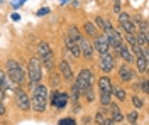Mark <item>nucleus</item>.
<instances>
[{
  "mask_svg": "<svg viewBox=\"0 0 149 125\" xmlns=\"http://www.w3.org/2000/svg\"><path fill=\"white\" fill-rule=\"evenodd\" d=\"M31 112L36 115H44L49 106V88L41 81L31 88Z\"/></svg>",
  "mask_w": 149,
  "mask_h": 125,
  "instance_id": "f257e3e1",
  "label": "nucleus"
},
{
  "mask_svg": "<svg viewBox=\"0 0 149 125\" xmlns=\"http://www.w3.org/2000/svg\"><path fill=\"white\" fill-rule=\"evenodd\" d=\"M5 73H7L9 79L15 86L24 88V85H27V75H26L24 68L20 66V63H19L17 59L9 58L5 61Z\"/></svg>",
  "mask_w": 149,
  "mask_h": 125,
  "instance_id": "f03ea898",
  "label": "nucleus"
},
{
  "mask_svg": "<svg viewBox=\"0 0 149 125\" xmlns=\"http://www.w3.org/2000/svg\"><path fill=\"white\" fill-rule=\"evenodd\" d=\"M36 54H37V58L41 59L42 68H46L47 73L53 71L56 68V54H54V51L51 49V46H49L47 41H39V42H37Z\"/></svg>",
  "mask_w": 149,
  "mask_h": 125,
  "instance_id": "7ed1b4c3",
  "label": "nucleus"
},
{
  "mask_svg": "<svg viewBox=\"0 0 149 125\" xmlns=\"http://www.w3.org/2000/svg\"><path fill=\"white\" fill-rule=\"evenodd\" d=\"M42 63L37 56H31L27 61V85L29 88H32L34 85L42 81Z\"/></svg>",
  "mask_w": 149,
  "mask_h": 125,
  "instance_id": "20e7f679",
  "label": "nucleus"
},
{
  "mask_svg": "<svg viewBox=\"0 0 149 125\" xmlns=\"http://www.w3.org/2000/svg\"><path fill=\"white\" fill-rule=\"evenodd\" d=\"M95 83H97V76H95V73H93V69L88 68V66L81 68V69L78 71V75L74 76V85L78 86L80 93H83L88 86H95Z\"/></svg>",
  "mask_w": 149,
  "mask_h": 125,
  "instance_id": "39448f33",
  "label": "nucleus"
},
{
  "mask_svg": "<svg viewBox=\"0 0 149 125\" xmlns=\"http://www.w3.org/2000/svg\"><path fill=\"white\" fill-rule=\"evenodd\" d=\"M97 69L102 73V75H112L117 68V58L113 56L110 49L103 54H98V61H97Z\"/></svg>",
  "mask_w": 149,
  "mask_h": 125,
  "instance_id": "423d86ee",
  "label": "nucleus"
},
{
  "mask_svg": "<svg viewBox=\"0 0 149 125\" xmlns=\"http://www.w3.org/2000/svg\"><path fill=\"white\" fill-rule=\"evenodd\" d=\"M68 103H70L68 91H59V90H51L49 91V105H51V108L56 113L65 112Z\"/></svg>",
  "mask_w": 149,
  "mask_h": 125,
  "instance_id": "0eeeda50",
  "label": "nucleus"
},
{
  "mask_svg": "<svg viewBox=\"0 0 149 125\" xmlns=\"http://www.w3.org/2000/svg\"><path fill=\"white\" fill-rule=\"evenodd\" d=\"M115 73H117V81H119V85H129L130 81H134V79L139 78V73H137L134 68H130V64H125V63L117 64Z\"/></svg>",
  "mask_w": 149,
  "mask_h": 125,
  "instance_id": "6e6552de",
  "label": "nucleus"
},
{
  "mask_svg": "<svg viewBox=\"0 0 149 125\" xmlns=\"http://www.w3.org/2000/svg\"><path fill=\"white\" fill-rule=\"evenodd\" d=\"M14 100H15V106L24 115L31 113V96H29V93L22 86L14 88Z\"/></svg>",
  "mask_w": 149,
  "mask_h": 125,
  "instance_id": "1a4fd4ad",
  "label": "nucleus"
},
{
  "mask_svg": "<svg viewBox=\"0 0 149 125\" xmlns=\"http://www.w3.org/2000/svg\"><path fill=\"white\" fill-rule=\"evenodd\" d=\"M117 22H119V27H117V29L120 30V32H125V34H136L137 27L132 24L130 14H127L125 10H120V12L117 14Z\"/></svg>",
  "mask_w": 149,
  "mask_h": 125,
  "instance_id": "9d476101",
  "label": "nucleus"
},
{
  "mask_svg": "<svg viewBox=\"0 0 149 125\" xmlns=\"http://www.w3.org/2000/svg\"><path fill=\"white\" fill-rule=\"evenodd\" d=\"M58 71H59V75L63 78V83L65 85H71L74 81V73H73V66H71V63L70 61H66V59H59L58 61Z\"/></svg>",
  "mask_w": 149,
  "mask_h": 125,
  "instance_id": "9b49d317",
  "label": "nucleus"
},
{
  "mask_svg": "<svg viewBox=\"0 0 149 125\" xmlns=\"http://www.w3.org/2000/svg\"><path fill=\"white\" fill-rule=\"evenodd\" d=\"M78 48H80V52H81V58L88 63H93L95 61V51H93L92 41L88 37H81L78 41Z\"/></svg>",
  "mask_w": 149,
  "mask_h": 125,
  "instance_id": "f8f14e48",
  "label": "nucleus"
},
{
  "mask_svg": "<svg viewBox=\"0 0 149 125\" xmlns=\"http://www.w3.org/2000/svg\"><path fill=\"white\" fill-rule=\"evenodd\" d=\"M107 110H109V117H110L115 124H124V122H125L124 112H122L120 105H119L117 102H113V100H112L110 103H109V106H107Z\"/></svg>",
  "mask_w": 149,
  "mask_h": 125,
  "instance_id": "ddd939ff",
  "label": "nucleus"
},
{
  "mask_svg": "<svg viewBox=\"0 0 149 125\" xmlns=\"http://www.w3.org/2000/svg\"><path fill=\"white\" fill-rule=\"evenodd\" d=\"M92 46H93V51H95V54H103V52H107L109 51V42H107V37L103 36L102 32L97 36V37L92 39Z\"/></svg>",
  "mask_w": 149,
  "mask_h": 125,
  "instance_id": "4468645a",
  "label": "nucleus"
},
{
  "mask_svg": "<svg viewBox=\"0 0 149 125\" xmlns=\"http://www.w3.org/2000/svg\"><path fill=\"white\" fill-rule=\"evenodd\" d=\"M63 44H65V49L71 54V58H73V59H81L80 48H78V44H76L74 41H71L68 36H65V37H63Z\"/></svg>",
  "mask_w": 149,
  "mask_h": 125,
  "instance_id": "2eb2a0df",
  "label": "nucleus"
},
{
  "mask_svg": "<svg viewBox=\"0 0 149 125\" xmlns=\"http://www.w3.org/2000/svg\"><path fill=\"white\" fill-rule=\"evenodd\" d=\"M63 85V78L59 75V71H49L47 73V88H51V90H59V86Z\"/></svg>",
  "mask_w": 149,
  "mask_h": 125,
  "instance_id": "dca6fc26",
  "label": "nucleus"
},
{
  "mask_svg": "<svg viewBox=\"0 0 149 125\" xmlns=\"http://www.w3.org/2000/svg\"><path fill=\"white\" fill-rule=\"evenodd\" d=\"M127 90H125V88L122 86V85H119V83H117V85H115V83H113V86H112V98H115V102H117V103H125V102H127Z\"/></svg>",
  "mask_w": 149,
  "mask_h": 125,
  "instance_id": "f3484780",
  "label": "nucleus"
},
{
  "mask_svg": "<svg viewBox=\"0 0 149 125\" xmlns=\"http://www.w3.org/2000/svg\"><path fill=\"white\" fill-rule=\"evenodd\" d=\"M112 86H113V79L110 78V75H102V76L97 79L98 91H110L112 93Z\"/></svg>",
  "mask_w": 149,
  "mask_h": 125,
  "instance_id": "a211bd4d",
  "label": "nucleus"
},
{
  "mask_svg": "<svg viewBox=\"0 0 149 125\" xmlns=\"http://www.w3.org/2000/svg\"><path fill=\"white\" fill-rule=\"evenodd\" d=\"M81 29H83L85 36H86L88 39H93V37H97V36L100 34V30L97 29V26L93 24L92 20H83V24H81Z\"/></svg>",
  "mask_w": 149,
  "mask_h": 125,
  "instance_id": "6ab92c4d",
  "label": "nucleus"
},
{
  "mask_svg": "<svg viewBox=\"0 0 149 125\" xmlns=\"http://www.w3.org/2000/svg\"><path fill=\"white\" fill-rule=\"evenodd\" d=\"M134 69L139 73V75H148V59L144 58V56H137V58H134Z\"/></svg>",
  "mask_w": 149,
  "mask_h": 125,
  "instance_id": "aec40b11",
  "label": "nucleus"
},
{
  "mask_svg": "<svg viewBox=\"0 0 149 125\" xmlns=\"http://www.w3.org/2000/svg\"><path fill=\"white\" fill-rule=\"evenodd\" d=\"M66 36L71 39V41H74L76 44H78V41L83 37V34L80 32V29H78V26H74V24H70L68 27H66Z\"/></svg>",
  "mask_w": 149,
  "mask_h": 125,
  "instance_id": "412c9836",
  "label": "nucleus"
},
{
  "mask_svg": "<svg viewBox=\"0 0 149 125\" xmlns=\"http://www.w3.org/2000/svg\"><path fill=\"white\" fill-rule=\"evenodd\" d=\"M68 96H70V103L74 105V103H80L81 102V93H80V90L78 86L74 85V81L70 85V91H68Z\"/></svg>",
  "mask_w": 149,
  "mask_h": 125,
  "instance_id": "4be33fe9",
  "label": "nucleus"
},
{
  "mask_svg": "<svg viewBox=\"0 0 149 125\" xmlns=\"http://www.w3.org/2000/svg\"><path fill=\"white\" fill-rule=\"evenodd\" d=\"M130 102H132V106H134L136 110H139V112L146 108V102H144L142 95H139V93H132V95H130Z\"/></svg>",
  "mask_w": 149,
  "mask_h": 125,
  "instance_id": "5701e85b",
  "label": "nucleus"
},
{
  "mask_svg": "<svg viewBox=\"0 0 149 125\" xmlns=\"http://www.w3.org/2000/svg\"><path fill=\"white\" fill-rule=\"evenodd\" d=\"M124 117H125V122L129 125H134V124H139L141 122V112L136 110V108H134V110H129Z\"/></svg>",
  "mask_w": 149,
  "mask_h": 125,
  "instance_id": "b1692460",
  "label": "nucleus"
},
{
  "mask_svg": "<svg viewBox=\"0 0 149 125\" xmlns=\"http://www.w3.org/2000/svg\"><path fill=\"white\" fill-rule=\"evenodd\" d=\"M0 86L3 88L5 91H7V90H12V91H14V88H15V85L9 79L7 73H5V71H2V69H0Z\"/></svg>",
  "mask_w": 149,
  "mask_h": 125,
  "instance_id": "393cba45",
  "label": "nucleus"
},
{
  "mask_svg": "<svg viewBox=\"0 0 149 125\" xmlns=\"http://www.w3.org/2000/svg\"><path fill=\"white\" fill-rule=\"evenodd\" d=\"M95 96H97V95H95V86H88L83 93H81V100H83L85 103H88V105H90V103L95 102Z\"/></svg>",
  "mask_w": 149,
  "mask_h": 125,
  "instance_id": "a878e982",
  "label": "nucleus"
},
{
  "mask_svg": "<svg viewBox=\"0 0 149 125\" xmlns=\"http://www.w3.org/2000/svg\"><path fill=\"white\" fill-rule=\"evenodd\" d=\"M112 100V93L110 91H98V105L100 106H109Z\"/></svg>",
  "mask_w": 149,
  "mask_h": 125,
  "instance_id": "bb28decb",
  "label": "nucleus"
},
{
  "mask_svg": "<svg viewBox=\"0 0 149 125\" xmlns=\"http://www.w3.org/2000/svg\"><path fill=\"white\" fill-rule=\"evenodd\" d=\"M136 41H137V44H139V46H148V41H149L148 32H146V30L137 29V30H136Z\"/></svg>",
  "mask_w": 149,
  "mask_h": 125,
  "instance_id": "cd10ccee",
  "label": "nucleus"
},
{
  "mask_svg": "<svg viewBox=\"0 0 149 125\" xmlns=\"http://www.w3.org/2000/svg\"><path fill=\"white\" fill-rule=\"evenodd\" d=\"M56 125H78V120H76V117L74 115H66V117H61Z\"/></svg>",
  "mask_w": 149,
  "mask_h": 125,
  "instance_id": "c85d7f7f",
  "label": "nucleus"
},
{
  "mask_svg": "<svg viewBox=\"0 0 149 125\" xmlns=\"http://www.w3.org/2000/svg\"><path fill=\"white\" fill-rule=\"evenodd\" d=\"M139 93H142L144 96L149 95V79L146 76L139 78Z\"/></svg>",
  "mask_w": 149,
  "mask_h": 125,
  "instance_id": "c756f323",
  "label": "nucleus"
},
{
  "mask_svg": "<svg viewBox=\"0 0 149 125\" xmlns=\"http://www.w3.org/2000/svg\"><path fill=\"white\" fill-rule=\"evenodd\" d=\"M92 22L97 26V29L100 30V32H103V29H105V17H102V15H95V19H93Z\"/></svg>",
  "mask_w": 149,
  "mask_h": 125,
  "instance_id": "7c9ffc66",
  "label": "nucleus"
},
{
  "mask_svg": "<svg viewBox=\"0 0 149 125\" xmlns=\"http://www.w3.org/2000/svg\"><path fill=\"white\" fill-rule=\"evenodd\" d=\"M105 113H103V112H100V110H97V113H95V115L92 117V122L95 125H102V122H103V118H105Z\"/></svg>",
  "mask_w": 149,
  "mask_h": 125,
  "instance_id": "2f4dec72",
  "label": "nucleus"
},
{
  "mask_svg": "<svg viewBox=\"0 0 149 125\" xmlns=\"http://www.w3.org/2000/svg\"><path fill=\"white\" fill-rule=\"evenodd\" d=\"M130 20H132V24L139 29V26L144 22V19H142V15L141 14H130Z\"/></svg>",
  "mask_w": 149,
  "mask_h": 125,
  "instance_id": "473e14b6",
  "label": "nucleus"
},
{
  "mask_svg": "<svg viewBox=\"0 0 149 125\" xmlns=\"http://www.w3.org/2000/svg\"><path fill=\"white\" fill-rule=\"evenodd\" d=\"M122 10V0H113V5H112V12L117 15Z\"/></svg>",
  "mask_w": 149,
  "mask_h": 125,
  "instance_id": "72a5a7b5",
  "label": "nucleus"
},
{
  "mask_svg": "<svg viewBox=\"0 0 149 125\" xmlns=\"http://www.w3.org/2000/svg\"><path fill=\"white\" fill-rule=\"evenodd\" d=\"M49 12H51V9H49V7H41V9L36 12V15H37V17H46Z\"/></svg>",
  "mask_w": 149,
  "mask_h": 125,
  "instance_id": "f704fd0d",
  "label": "nucleus"
},
{
  "mask_svg": "<svg viewBox=\"0 0 149 125\" xmlns=\"http://www.w3.org/2000/svg\"><path fill=\"white\" fill-rule=\"evenodd\" d=\"M26 2H27V0H12V7H14V9H19V7H22Z\"/></svg>",
  "mask_w": 149,
  "mask_h": 125,
  "instance_id": "c9c22d12",
  "label": "nucleus"
},
{
  "mask_svg": "<svg viewBox=\"0 0 149 125\" xmlns=\"http://www.w3.org/2000/svg\"><path fill=\"white\" fill-rule=\"evenodd\" d=\"M80 122H81V125H90V124H92V117H90V115H83Z\"/></svg>",
  "mask_w": 149,
  "mask_h": 125,
  "instance_id": "e433bc0d",
  "label": "nucleus"
},
{
  "mask_svg": "<svg viewBox=\"0 0 149 125\" xmlns=\"http://www.w3.org/2000/svg\"><path fill=\"white\" fill-rule=\"evenodd\" d=\"M102 125H115V122H113V120H112L110 117L107 115V117H105V118H103V122H102Z\"/></svg>",
  "mask_w": 149,
  "mask_h": 125,
  "instance_id": "4c0bfd02",
  "label": "nucleus"
},
{
  "mask_svg": "<svg viewBox=\"0 0 149 125\" xmlns=\"http://www.w3.org/2000/svg\"><path fill=\"white\" fill-rule=\"evenodd\" d=\"M10 19L14 20V22H19V20H20V14H17V12H14V14L10 15Z\"/></svg>",
  "mask_w": 149,
  "mask_h": 125,
  "instance_id": "58836bf2",
  "label": "nucleus"
},
{
  "mask_svg": "<svg viewBox=\"0 0 149 125\" xmlns=\"http://www.w3.org/2000/svg\"><path fill=\"white\" fill-rule=\"evenodd\" d=\"M5 93H7V91H5V90H3V88L0 86V100H2V102H3V100H5Z\"/></svg>",
  "mask_w": 149,
  "mask_h": 125,
  "instance_id": "ea45409f",
  "label": "nucleus"
},
{
  "mask_svg": "<svg viewBox=\"0 0 149 125\" xmlns=\"http://www.w3.org/2000/svg\"><path fill=\"white\" fill-rule=\"evenodd\" d=\"M70 2H71V0H59V3H63V5H65V3H70Z\"/></svg>",
  "mask_w": 149,
  "mask_h": 125,
  "instance_id": "a19ab883",
  "label": "nucleus"
},
{
  "mask_svg": "<svg viewBox=\"0 0 149 125\" xmlns=\"http://www.w3.org/2000/svg\"><path fill=\"white\" fill-rule=\"evenodd\" d=\"M2 103H3V102H2V100H0V105H2Z\"/></svg>",
  "mask_w": 149,
  "mask_h": 125,
  "instance_id": "79ce46f5",
  "label": "nucleus"
},
{
  "mask_svg": "<svg viewBox=\"0 0 149 125\" xmlns=\"http://www.w3.org/2000/svg\"><path fill=\"white\" fill-rule=\"evenodd\" d=\"M122 125H129V124H122Z\"/></svg>",
  "mask_w": 149,
  "mask_h": 125,
  "instance_id": "37998d69",
  "label": "nucleus"
},
{
  "mask_svg": "<svg viewBox=\"0 0 149 125\" xmlns=\"http://www.w3.org/2000/svg\"><path fill=\"white\" fill-rule=\"evenodd\" d=\"M115 125H122V124H115Z\"/></svg>",
  "mask_w": 149,
  "mask_h": 125,
  "instance_id": "c03bdc74",
  "label": "nucleus"
},
{
  "mask_svg": "<svg viewBox=\"0 0 149 125\" xmlns=\"http://www.w3.org/2000/svg\"><path fill=\"white\" fill-rule=\"evenodd\" d=\"M2 2H3V0H0V3H2Z\"/></svg>",
  "mask_w": 149,
  "mask_h": 125,
  "instance_id": "a18cd8bd",
  "label": "nucleus"
},
{
  "mask_svg": "<svg viewBox=\"0 0 149 125\" xmlns=\"http://www.w3.org/2000/svg\"><path fill=\"white\" fill-rule=\"evenodd\" d=\"M134 125H139V124H134Z\"/></svg>",
  "mask_w": 149,
  "mask_h": 125,
  "instance_id": "49530a36",
  "label": "nucleus"
}]
</instances>
